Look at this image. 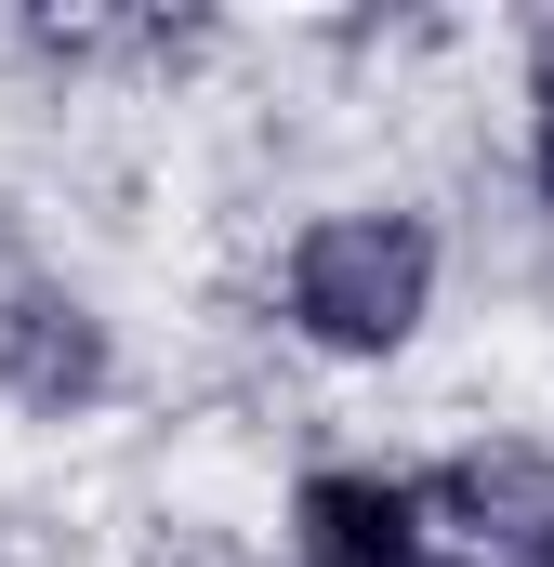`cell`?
I'll use <instances>...</instances> for the list:
<instances>
[{"label": "cell", "mask_w": 554, "mask_h": 567, "mask_svg": "<svg viewBox=\"0 0 554 567\" xmlns=\"http://www.w3.org/2000/svg\"><path fill=\"white\" fill-rule=\"evenodd\" d=\"M422 303H435V238L410 212H330L290 251V317L330 357H397L422 330Z\"/></svg>", "instance_id": "6da1fadb"}, {"label": "cell", "mask_w": 554, "mask_h": 567, "mask_svg": "<svg viewBox=\"0 0 554 567\" xmlns=\"http://www.w3.org/2000/svg\"><path fill=\"white\" fill-rule=\"evenodd\" d=\"M290 528H304V567H422V488H397V475H304Z\"/></svg>", "instance_id": "7a4b0ae2"}, {"label": "cell", "mask_w": 554, "mask_h": 567, "mask_svg": "<svg viewBox=\"0 0 554 567\" xmlns=\"http://www.w3.org/2000/svg\"><path fill=\"white\" fill-rule=\"evenodd\" d=\"M0 383H13L27 410H80V396L106 383V330H93L80 303H53V290H27V303L0 317Z\"/></svg>", "instance_id": "3957f363"}, {"label": "cell", "mask_w": 554, "mask_h": 567, "mask_svg": "<svg viewBox=\"0 0 554 567\" xmlns=\"http://www.w3.org/2000/svg\"><path fill=\"white\" fill-rule=\"evenodd\" d=\"M529 172H542V198H554V40H542V120H529Z\"/></svg>", "instance_id": "277c9868"}]
</instances>
